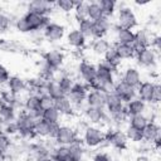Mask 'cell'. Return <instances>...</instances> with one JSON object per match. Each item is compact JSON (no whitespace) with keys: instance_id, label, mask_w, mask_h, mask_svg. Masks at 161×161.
<instances>
[{"instance_id":"6da1fadb","label":"cell","mask_w":161,"mask_h":161,"mask_svg":"<svg viewBox=\"0 0 161 161\" xmlns=\"http://www.w3.org/2000/svg\"><path fill=\"white\" fill-rule=\"evenodd\" d=\"M82 142L89 148H97L104 145V130L99 126L87 125L83 128Z\"/></svg>"},{"instance_id":"7a4b0ae2","label":"cell","mask_w":161,"mask_h":161,"mask_svg":"<svg viewBox=\"0 0 161 161\" xmlns=\"http://www.w3.org/2000/svg\"><path fill=\"white\" fill-rule=\"evenodd\" d=\"M36 121L38 119H35L33 116H30L25 111H21L20 113H18L15 118V123L18 126V135H20V137L24 140H29V141L34 140L35 138L34 126Z\"/></svg>"},{"instance_id":"3957f363","label":"cell","mask_w":161,"mask_h":161,"mask_svg":"<svg viewBox=\"0 0 161 161\" xmlns=\"http://www.w3.org/2000/svg\"><path fill=\"white\" fill-rule=\"evenodd\" d=\"M137 24H138L137 15H136V13L133 11L132 8H130L127 5H121L119 8H117L116 23H114L116 26L133 30L137 26Z\"/></svg>"},{"instance_id":"277c9868","label":"cell","mask_w":161,"mask_h":161,"mask_svg":"<svg viewBox=\"0 0 161 161\" xmlns=\"http://www.w3.org/2000/svg\"><path fill=\"white\" fill-rule=\"evenodd\" d=\"M88 92H89V87L84 82H82V80L74 82L73 88L70 89V92L67 96L69 98V101L73 103L74 111L80 109V113L83 112V109L86 107V98H87Z\"/></svg>"},{"instance_id":"5b68a950","label":"cell","mask_w":161,"mask_h":161,"mask_svg":"<svg viewBox=\"0 0 161 161\" xmlns=\"http://www.w3.org/2000/svg\"><path fill=\"white\" fill-rule=\"evenodd\" d=\"M104 143H107L108 146L118 150V151H123L127 148L128 141L126 138V135L123 132V130L114 127V128H108L107 131H104Z\"/></svg>"},{"instance_id":"8992f818","label":"cell","mask_w":161,"mask_h":161,"mask_svg":"<svg viewBox=\"0 0 161 161\" xmlns=\"http://www.w3.org/2000/svg\"><path fill=\"white\" fill-rule=\"evenodd\" d=\"M78 140V132L77 130L67 123H60L57 131V135L54 137L55 145H63V146H69L74 141Z\"/></svg>"},{"instance_id":"52a82bcc","label":"cell","mask_w":161,"mask_h":161,"mask_svg":"<svg viewBox=\"0 0 161 161\" xmlns=\"http://www.w3.org/2000/svg\"><path fill=\"white\" fill-rule=\"evenodd\" d=\"M136 63L145 69H153L158 63V53H156L152 48H145L136 53L135 55Z\"/></svg>"},{"instance_id":"ba28073f","label":"cell","mask_w":161,"mask_h":161,"mask_svg":"<svg viewBox=\"0 0 161 161\" xmlns=\"http://www.w3.org/2000/svg\"><path fill=\"white\" fill-rule=\"evenodd\" d=\"M82 114L84 116L86 121L88 125H94V126H101L104 125L109 121L108 113L106 112L104 108H97V107H89L86 104Z\"/></svg>"},{"instance_id":"9c48e42d","label":"cell","mask_w":161,"mask_h":161,"mask_svg":"<svg viewBox=\"0 0 161 161\" xmlns=\"http://www.w3.org/2000/svg\"><path fill=\"white\" fill-rule=\"evenodd\" d=\"M77 73L79 80L84 82L88 87H91L97 77V67L91 60H80L77 65Z\"/></svg>"},{"instance_id":"30bf717a","label":"cell","mask_w":161,"mask_h":161,"mask_svg":"<svg viewBox=\"0 0 161 161\" xmlns=\"http://www.w3.org/2000/svg\"><path fill=\"white\" fill-rule=\"evenodd\" d=\"M23 18L25 19L29 29H30V33H34V31H42L52 20H50V16H44V15H40V14H36L34 11H26Z\"/></svg>"},{"instance_id":"8fae6325","label":"cell","mask_w":161,"mask_h":161,"mask_svg":"<svg viewBox=\"0 0 161 161\" xmlns=\"http://www.w3.org/2000/svg\"><path fill=\"white\" fill-rule=\"evenodd\" d=\"M65 26L63 24L55 23V21H50L43 30H42V35L45 40L50 42V43H55V42H60L62 39H64L65 36Z\"/></svg>"},{"instance_id":"7c38bea8","label":"cell","mask_w":161,"mask_h":161,"mask_svg":"<svg viewBox=\"0 0 161 161\" xmlns=\"http://www.w3.org/2000/svg\"><path fill=\"white\" fill-rule=\"evenodd\" d=\"M125 104L127 102H130L131 99L136 98L137 97V92H136V88L123 83L121 79H117L114 86H113V91H112Z\"/></svg>"},{"instance_id":"4fadbf2b","label":"cell","mask_w":161,"mask_h":161,"mask_svg":"<svg viewBox=\"0 0 161 161\" xmlns=\"http://www.w3.org/2000/svg\"><path fill=\"white\" fill-rule=\"evenodd\" d=\"M58 127H59V125H50V123H48L40 118L35 122L34 135H35V137H39V138L54 140L57 131H58Z\"/></svg>"},{"instance_id":"5bb4252c","label":"cell","mask_w":161,"mask_h":161,"mask_svg":"<svg viewBox=\"0 0 161 161\" xmlns=\"http://www.w3.org/2000/svg\"><path fill=\"white\" fill-rule=\"evenodd\" d=\"M65 55L62 50L58 49H49L43 54V63H45L49 68L58 70L64 64Z\"/></svg>"},{"instance_id":"9a60e30c","label":"cell","mask_w":161,"mask_h":161,"mask_svg":"<svg viewBox=\"0 0 161 161\" xmlns=\"http://www.w3.org/2000/svg\"><path fill=\"white\" fill-rule=\"evenodd\" d=\"M119 79L123 83H126V84H128V86H131L133 88H137L141 84V82L143 80L140 69L137 67H132V65L126 67L121 72V78Z\"/></svg>"},{"instance_id":"2e32d148","label":"cell","mask_w":161,"mask_h":161,"mask_svg":"<svg viewBox=\"0 0 161 161\" xmlns=\"http://www.w3.org/2000/svg\"><path fill=\"white\" fill-rule=\"evenodd\" d=\"M64 39H65V43L69 48H73L77 50H80V49L86 48V45H87V39L77 28L69 29L65 33Z\"/></svg>"},{"instance_id":"e0dca14e","label":"cell","mask_w":161,"mask_h":161,"mask_svg":"<svg viewBox=\"0 0 161 161\" xmlns=\"http://www.w3.org/2000/svg\"><path fill=\"white\" fill-rule=\"evenodd\" d=\"M50 150L47 145L42 143V142H30L28 151L30 153V156L35 160V161H45L50 158Z\"/></svg>"},{"instance_id":"ac0fdd59","label":"cell","mask_w":161,"mask_h":161,"mask_svg":"<svg viewBox=\"0 0 161 161\" xmlns=\"http://www.w3.org/2000/svg\"><path fill=\"white\" fill-rule=\"evenodd\" d=\"M151 38H152V34L147 29H138L137 31H135V39L131 45L135 49V52L137 53V52L150 47Z\"/></svg>"},{"instance_id":"d6986e66","label":"cell","mask_w":161,"mask_h":161,"mask_svg":"<svg viewBox=\"0 0 161 161\" xmlns=\"http://www.w3.org/2000/svg\"><path fill=\"white\" fill-rule=\"evenodd\" d=\"M113 28V24L109 19L107 18H101L98 20L93 21V39H99V38H106Z\"/></svg>"},{"instance_id":"ffe728a7","label":"cell","mask_w":161,"mask_h":161,"mask_svg":"<svg viewBox=\"0 0 161 161\" xmlns=\"http://www.w3.org/2000/svg\"><path fill=\"white\" fill-rule=\"evenodd\" d=\"M111 31L113 33L114 44H132V42L135 39V30H131V29L118 28V26L113 25Z\"/></svg>"},{"instance_id":"44dd1931","label":"cell","mask_w":161,"mask_h":161,"mask_svg":"<svg viewBox=\"0 0 161 161\" xmlns=\"http://www.w3.org/2000/svg\"><path fill=\"white\" fill-rule=\"evenodd\" d=\"M106 99H107V93L101 89H89L87 98H86V104L89 107H97V108H104L106 106Z\"/></svg>"},{"instance_id":"7402d4cb","label":"cell","mask_w":161,"mask_h":161,"mask_svg":"<svg viewBox=\"0 0 161 161\" xmlns=\"http://www.w3.org/2000/svg\"><path fill=\"white\" fill-rule=\"evenodd\" d=\"M6 87H8V91L11 94H14L15 97L21 96L23 93H25L28 91V83H26V80H24L19 75H11L10 79H9V82L6 83Z\"/></svg>"},{"instance_id":"603a6c76","label":"cell","mask_w":161,"mask_h":161,"mask_svg":"<svg viewBox=\"0 0 161 161\" xmlns=\"http://www.w3.org/2000/svg\"><path fill=\"white\" fill-rule=\"evenodd\" d=\"M53 9H54V3L47 1V0H34L28 4L29 11H34V13L44 15V16H49V14L53 11Z\"/></svg>"},{"instance_id":"cb8c5ba5","label":"cell","mask_w":161,"mask_h":161,"mask_svg":"<svg viewBox=\"0 0 161 161\" xmlns=\"http://www.w3.org/2000/svg\"><path fill=\"white\" fill-rule=\"evenodd\" d=\"M111 42L107 38H99V39H92V42L89 43V50L93 55L98 57V58H103V55L106 54V52L111 48Z\"/></svg>"},{"instance_id":"d4e9b609","label":"cell","mask_w":161,"mask_h":161,"mask_svg":"<svg viewBox=\"0 0 161 161\" xmlns=\"http://www.w3.org/2000/svg\"><path fill=\"white\" fill-rule=\"evenodd\" d=\"M160 136H161V128L155 119H151L142 130V140L148 143H152Z\"/></svg>"},{"instance_id":"484cf974","label":"cell","mask_w":161,"mask_h":161,"mask_svg":"<svg viewBox=\"0 0 161 161\" xmlns=\"http://www.w3.org/2000/svg\"><path fill=\"white\" fill-rule=\"evenodd\" d=\"M155 83L156 82H152V80H142L141 84L136 88L137 97L141 101H143L145 103H147V104L151 103V98H152V92H153V88H155Z\"/></svg>"},{"instance_id":"4316f807","label":"cell","mask_w":161,"mask_h":161,"mask_svg":"<svg viewBox=\"0 0 161 161\" xmlns=\"http://www.w3.org/2000/svg\"><path fill=\"white\" fill-rule=\"evenodd\" d=\"M54 108L60 113L62 117H70L74 114V106L67 96H63L54 101Z\"/></svg>"},{"instance_id":"83f0119b","label":"cell","mask_w":161,"mask_h":161,"mask_svg":"<svg viewBox=\"0 0 161 161\" xmlns=\"http://www.w3.org/2000/svg\"><path fill=\"white\" fill-rule=\"evenodd\" d=\"M125 111L128 117L136 116V114H142V113L147 112V103H145L138 97H136L125 104Z\"/></svg>"},{"instance_id":"f1b7e54d","label":"cell","mask_w":161,"mask_h":161,"mask_svg":"<svg viewBox=\"0 0 161 161\" xmlns=\"http://www.w3.org/2000/svg\"><path fill=\"white\" fill-rule=\"evenodd\" d=\"M123 108H125V103L113 92L107 93V99H106L104 109L108 113V116L109 114H113V113H117V112L122 111Z\"/></svg>"},{"instance_id":"f546056e","label":"cell","mask_w":161,"mask_h":161,"mask_svg":"<svg viewBox=\"0 0 161 161\" xmlns=\"http://www.w3.org/2000/svg\"><path fill=\"white\" fill-rule=\"evenodd\" d=\"M113 48H114L118 58L121 59V62L122 60H131L136 55V52L131 44H113Z\"/></svg>"},{"instance_id":"4dcf8cb0","label":"cell","mask_w":161,"mask_h":161,"mask_svg":"<svg viewBox=\"0 0 161 161\" xmlns=\"http://www.w3.org/2000/svg\"><path fill=\"white\" fill-rule=\"evenodd\" d=\"M50 157L58 161H70V151L68 146L55 145L50 150Z\"/></svg>"},{"instance_id":"1f68e13d","label":"cell","mask_w":161,"mask_h":161,"mask_svg":"<svg viewBox=\"0 0 161 161\" xmlns=\"http://www.w3.org/2000/svg\"><path fill=\"white\" fill-rule=\"evenodd\" d=\"M68 147H69V151H70V161H84L86 151H84V147H83V142H80V140L74 141Z\"/></svg>"},{"instance_id":"d6a6232c","label":"cell","mask_w":161,"mask_h":161,"mask_svg":"<svg viewBox=\"0 0 161 161\" xmlns=\"http://www.w3.org/2000/svg\"><path fill=\"white\" fill-rule=\"evenodd\" d=\"M18 113H16V108L14 106L6 104V103H0V118L3 119V122H11L15 121Z\"/></svg>"},{"instance_id":"836d02e7","label":"cell","mask_w":161,"mask_h":161,"mask_svg":"<svg viewBox=\"0 0 161 161\" xmlns=\"http://www.w3.org/2000/svg\"><path fill=\"white\" fill-rule=\"evenodd\" d=\"M98 4H99V8H101L102 14H103L104 18L109 19L113 15H116L117 6H118V4L116 1H113V0H99Z\"/></svg>"},{"instance_id":"e575fe53","label":"cell","mask_w":161,"mask_h":161,"mask_svg":"<svg viewBox=\"0 0 161 161\" xmlns=\"http://www.w3.org/2000/svg\"><path fill=\"white\" fill-rule=\"evenodd\" d=\"M151 121V118L147 116V112L146 113H142V114H136V116H131L128 117V121H127V125L137 128V130H143V127Z\"/></svg>"},{"instance_id":"d590c367","label":"cell","mask_w":161,"mask_h":161,"mask_svg":"<svg viewBox=\"0 0 161 161\" xmlns=\"http://www.w3.org/2000/svg\"><path fill=\"white\" fill-rule=\"evenodd\" d=\"M42 119L50 123V125H60V121H62V116L60 113L54 108H48L45 111H43L42 113Z\"/></svg>"},{"instance_id":"8d00e7d4","label":"cell","mask_w":161,"mask_h":161,"mask_svg":"<svg viewBox=\"0 0 161 161\" xmlns=\"http://www.w3.org/2000/svg\"><path fill=\"white\" fill-rule=\"evenodd\" d=\"M77 29L84 35L86 39H93V21L89 19L77 21Z\"/></svg>"},{"instance_id":"74e56055","label":"cell","mask_w":161,"mask_h":161,"mask_svg":"<svg viewBox=\"0 0 161 161\" xmlns=\"http://www.w3.org/2000/svg\"><path fill=\"white\" fill-rule=\"evenodd\" d=\"M47 92H48V96H50L54 101L60 98V97H63V96H65L55 78L48 80V83H47Z\"/></svg>"},{"instance_id":"f35d334b","label":"cell","mask_w":161,"mask_h":161,"mask_svg":"<svg viewBox=\"0 0 161 161\" xmlns=\"http://www.w3.org/2000/svg\"><path fill=\"white\" fill-rule=\"evenodd\" d=\"M87 18L91 21H94V20H98V19L103 18V14H102V10L99 8L98 1H89L88 3V5H87Z\"/></svg>"},{"instance_id":"ab89813d","label":"cell","mask_w":161,"mask_h":161,"mask_svg":"<svg viewBox=\"0 0 161 161\" xmlns=\"http://www.w3.org/2000/svg\"><path fill=\"white\" fill-rule=\"evenodd\" d=\"M125 135H126V138L128 142H132V143H140L142 142V131L141 130H137L130 125H127V127L123 130Z\"/></svg>"},{"instance_id":"60d3db41","label":"cell","mask_w":161,"mask_h":161,"mask_svg":"<svg viewBox=\"0 0 161 161\" xmlns=\"http://www.w3.org/2000/svg\"><path fill=\"white\" fill-rule=\"evenodd\" d=\"M55 79L58 80V83H59V86H60L63 93H64L65 96H68V93L70 92V89H72L73 86H74V82H75L74 78H73L72 75L64 73V74H62L60 77H58V78H55Z\"/></svg>"},{"instance_id":"b9f144b4","label":"cell","mask_w":161,"mask_h":161,"mask_svg":"<svg viewBox=\"0 0 161 161\" xmlns=\"http://www.w3.org/2000/svg\"><path fill=\"white\" fill-rule=\"evenodd\" d=\"M104 62H107L108 64H111L113 68H116V69H118V67H119V64H121V59L118 58V55H117V53H116V50H114V48H113V44L111 45V48L106 52V54L103 55V58H102Z\"/></svg>"},{"instance_id":"7bdbcfd3","label":"cell","mask_w":161,"mask_h":161,"mask_svg":"<svg viewBox=\"0 0 161 161\" xmlns=\"http://www.w3.org/2000/svg\"><path fill=\"white\" fill-rule=\"evenodd\" d=\"M87 5L88 3L86 1H75V6H74V16L77 19V21L83 20V19H88L87 18Z\"/></svg>"},{"instance_id":"ee69618b","label":"cell","mask_w":161,"mask_h":161,"mask_svg":"<svg viewBox=\"0 0 161 161\" xmlns=\"http://www.w3.org/2000/svg\"><path fill=\"white\" fill-rule=\"evenodd\" d=\"M54 6H57V9L63 11V13H72L74 10L75 1H72V0H58L57 3H54Z\"/></svg>"},{"instance_id":"f6af8a7d","label":"cell","mask_w":161,"mask_h":161,"mask_svg":"<svg viewBox=\"0 0 161 161\" xmlns=\"http://www.w3.org/2000/svg\"><path fill=\"white\" fill-rule=\"evenodd\" d=\"M15 29H16L19 33H21V34H29V33H30V29H29V26H28L25 19H24L23 16L18 18V19L15 20Z\"/></svg>"},{"instance_id":"bcb514c9","label":"cell","mask_w":161,"mask_h":161,"mask_svg":"<svg viewBox=\"0 0 161 161\" xmlns=\"http://www.w3.org/2000/svg\"><path fill=\"white\" fill-rule=\"evenodd\" d=\"M3 133L8 135L9 137L18 135V126H16L15 121H11V122H6V123L4 125V128H3Z\"/></svg>"},{"instance_id":"7dc6e473","label":"cell","mask_w":161,"mask_h":161,"mask_svg":"<svg viewBox=\"0 0 161 161\" xmlns=\"http://www.w3.org/2000/svg\"><path fill=\"white\" fill-rule=\"evenodd\" d=\"M11 26V19L5 13H0V33H5Z\"/></svg>"},{"instance_id":"c3c4849f","label":"cell","mask_w":161,"mask_h":161,"mask_svg":"<svg viewBox=\"0 0 161 161\" xmlns=\"http://www.w3.org/2000/svg\"><path fill=\"white\" fill-rule=\"evenodd\" d=\"M52 107H54V99L48 94L40 96V109L45 111V109L52 108Z\"/></svg>"},{"instance_id":"681fc988","label":"cell","mask_w":161,"mask_h":161,"mask_svg":"<svg viewBox=\"0 0 161 161\" xmlns=\"http://www.w3.org/2000/svg\"><path fill=\"white\" fill-rule=\"evenodd\" d=\"M10 77H11V75H10L9 69H8L3 63H0V86L6 84V83L9 82Z\"/></svg>"},{"instance_id":"f907efd6","label":"cell","mask_w":161,"mask_h":161,"mask_svg":"<svg viewBox=\"0 0 161 161\" xmlns=\"http://www.w3.org/2000/svg\"><path fill=\"white\" fill-rule=\"evenodd\" d=\"M161 101V86L156 82L155 83V88H153V92H152V98H151V103L150 104H155L157 106Z\"/></svg>"},{"instance_id":"816d5d0a","label":"cell","mask_w":161,"mask_h":161,"mask_svg":"<svg viewBox=\"0 0 161 161\" xmlns=\"http://www.w3.org/2000/svg\"><path fill=\"white\" fill-rule=\"evenodd\" d=\"M0 147L6 151V155H8L9 150H10V147H11V140H10V137L8 135L3 133V132H0Z\"/></svg>"},{"instance_id":"f5cc1de1","label":"cell","mask_w":161,"mask_h":161,"mask_svg":"<svg viewBox=\"0 0 161 161\" xmlns=\"http://www.w3.org/2000/svg\"><path fill=\"white\" fill-rule=\"evenodd\" d=\"M150 48H152L156 53H160V50H161V36L158 34L152 35L151 43H150Z\"/></svg>"},{"instance_id":"db71d44e","label":"cell","mask_w":161,"mask_h":161,"mask_svg":"<svg viewBox=\"0 0 161 161\" xmlns=\"http://www.w3.org/2000/svg\"><path fill=\"white\" fill-rule=\"evenodd\" d=\"M92 161H113V160H112V157H111L107 152H104V151H99V152L94 153Z\"/></svg>"},{"instance_id":"11a10c76","label":"cell","mask_w":161,"mask_h":161,"mask_svg":"<svg viewBox=\"0 0 161 161\" xmlns=\"http://www.w3.org/2000/svg\"><path fill=\"white\" fill-rule=\"evenodd\" d=\"M135 161H150V157L148 156H146V155H140V156H137L136 157V160Z\"/></svg>"},{"instance_id":"9f6ffc18","label":"cell","mask_w":161,"mask_h":161,"mask_svg":"<svg viewBox=\"0 0 161 161\" xmlns=\"http://www.w3.org/2000/svg\"><path fill=\"white\" fill-rule=\"evenodd\" d=\"M5 156H6V151H5V150H3V148L0 147V158H1V160H4V158H5Z\"/></svg>"},{"instance_id":"6f0895ef","label":"cell","mask_w":161,"mask_h":161,"mask_svg":"<svg viewBox=\"0 0 161 161\" xmlns=\"http://www.w3.org/2000/svg\"><path fill=\"white\" fill-rule=\"evenodd\" d=\"M4 125H5V122H3V119L0 118V132H3V128H4Z\"/></svg>"},{"instance_id":"680465c9","label":"cell","mask_w":161,"mask_h":161,"mask_svg":"<svg viewBox=\"0 0 161 161\" xmlns=\"http://www.w3.org/2000/svg\"><path fill=\"white\" fill-rule=\"evenodd\" d=\"M49 161H58V160H54V158H50Z\"/></svg>"},{"instance_id":"91938a15","label":"cell","mask_w":161,"mask_h":161,"mask_svg":"<svg viewBox=\"0 0 161 161\" xmlns=\"http://www.w3.org/2000/svg\"><path fill=\"white\" fill-rule=\"evenodd\" d=\"M0 161H3V160H1V158H0Z\"/></svg>"},{"instance_id":"94428289","label":"cell","mask_w":161,"mask_h":161,"mask_svg":"<svg viewBox=\"0 0 161 161\" xmlns=\"http://www.w3.org/2000/svg\"><path fill=\"white\" fill-rule=\"evenodd\" d=\"M3 161H4V160H3Z\"/></svg>"}]
</instances>
